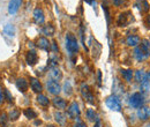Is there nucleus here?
Segmentation results:
<instances>
[{
    "instance_id": "cd10ccee",
    "label": "nucleus",
    "mask_w": 150,
    "mask_h": 127,
    "mask_svg": "<svg viewBox=\"0 0 150 127\" xmlns=\"http://www.w3.org/2000/svg\"><path fill=\"white\" fill-rule=\"evenodd\" d=\"M87 118L90 120V121H94V120H97V114L95 112V110L93 109H88L87 111Z\"/></svg>"
},
{
    "instance_id": "0eeeda50",
    "label": "nucleus",
    "mask_w": 150,
    "mask_h": 127,
    "mask_svg": "<svg viewBox=\"0 0 150 127\" xmlns=\"http://www.w3.org/2000/svg\"><path fill=\"white\" fill-rule=\"evenodd\" d=\"M131 16H132V14L129 12H126V13L120 14L119 18H118V21H117L118 26H119V27H126V26L129 23V21H131Z\"/></svg>"
},
{
    "instance_id": "ddd939ff",
    "label": "nucleus",
    "mask_w": 150,
    "mask_h": 127,
    "mask_svg": "<svg viewBox=\"0 0 150 127\" xmlns=\"http://www.w3.org/2000/svg\"><path fill=\"white\" fill-rule=\"evenodd\" d=\"M135 7H137V9L141 13H144V12L149 11V4H148L147 0H137L135 2Z\"/></svg>"
},
{
    "instance_id": "c9c22d12",
    "label": "nucleus",
    "mask_w": 150,
    "mask_h": 127,
    "mask_svg": "<svg viewBox=\"0 0 150 127\" xmlns=\"http://www.w3.org/2000/svg\"><path fill=\"white\" fill-rule=\"evenodd\" d=\"M2 99H4V94H2V91L0 90V103L2 102Z\"/></svg>"
},
{
    "instance_id": "20e7f679",
    "label": "nucleus",
    "mask_w": 150,
    "mask_h": 127,
    "mask_svg": "<svg viewBox=\"0 0 150 127\" xmlns=\"http://www.w3.org/2000/svg\"><path fill=\"white\" fill-rule=\"evenodd\" d=\"M106 106L112 111H120L121 110V104H120V101L117 96H109L106 98Z\"/></svg>"
},
{
    "instance_id": "2f4dec72",
    "label": "nucleus",
    "mask_w": 150,
    "mask_h": 127,
    "mask_svg": "<svg viewBox=\"0 0 150 127\" xmlns=\"http://www.w3.org/2000/svg\"><path fill=\"white\" fill-rule=\"evenodd\" d=\"M74 127H87V125H86L84 123H82V121H79V123L75 124Z\"/></svg>"
},
{
    "instance_id": "58836bf2",
    "label": "nucleus",
    "mask_w": 150,
    "mask_h": 127,
    "mask_svg": "<svg viewBox=\"0 0 150 127\" xmlns=\"http://www.w3.org/2000/svg\"><path fill=\"white\" fill-rule=\"evenodd\" d=\"M47 127H54V126H53V125H49Z\"/></svg>"
},
{
    "instance_id": "c85d7f7f",
    "label": "nucleus",
    "mask_w": 150,
    "mask_h": 127,
    "mask_svg": "<svg viewBox=\"0 0 150 127\" xmlns=\"http://www.w3.org/2000/svg\"><path fill=\"white\" fill-rule=\"evenodd\" d=\"M19 116H20V111L16 109L12 110L11 113H9V118H11L12 120H16V119L19 118Z\"/></svg>"
},
{
    "instance_id": "4c0bfd02",
    "label": "nucleus",
    "mask_w": 150,
    "mask_h": 127,
    "mask_svg": "<svg viewBox=\"0 0 150 127\" xmlns=\"http://www.w3.org/2000/svg\"><path fill=\"white\" fill-rule=\"evenodd\" d=\"M84 1H86V2H88V4H91V5L94 4V0H84Z\"/></svg>"
},
{
    "instance_id": "c756f323",
    "label": "nucleus",
    "mask_w": 150,
    "mask_h": 127,
    "mask_svg": "<svg viewBox=\"0 0 150 127\" xmlns=\"http://www.w3.org/2000/svg\"><path fill=\"white\" fill-rule=\"evenodd\" d=\"M6 123H7V116H6V113H2V114L0 116V124H1L2 126H5Z\"/></svg>"
},
{
    "instance_id": "f704fd0d",
    "label": "nucleus",
    "mask_w": 150,
    "mask_h": 127,
    "mask_svg": "<svg viewBox=\"0 0 150 127\" xmlns=\"http://www.w3.org/2000/svg\"><path fill=\"white\" fill-rule=\"evenodd\" d=\"M95 127H100V121H99V119L96 120V125H95Z\"/></svg>"
},
{
    "instance_id": "6ab92c4d",
    "label": "nucleus",
    "mask_w": 150,
    "mask_h": 127,
    "mask_svg": "<svg viewBox=\"0 0 150 127\" xmlns=\"http://www.w3.org/2000/svg\"><path fill=\"white\" fill-rule=\"evenodd\" d=\"M126 43L128 46H136L139 43H140V38L137 36H128L127 39H126Z\"/></svg>"
},
{
    "instance_id": "5701e85b",
    "label": "nucleus",
    "mask_w": 150,
    "mask_h": 127,
    "mask_svg": "<svg viewBox=\"0 0 150 127\" xmlns=\"http://www.w3.org/2000/svg\"><path fill=\"white\" fill-rule=\"evenodd\" d=\"M37 102H38V104H40V105H43V106H47L49 103H50L49 98H47L46 96H44V95H40V94L37 96Z\"/></svg>"
},
{
    "instance_id": "bb28decb",
    "label": "nucleus",
    "mask_w": 150,
    "mask_h": 127,
    "mask_svg": "<svg viewBox=\"0 0 150 127\" xmlns=\"http://www.w3.org/2000/svg\"><path fill=\"white\" fill-rule=\"evenodd\" d=\"M149 88H150L149 80L146 77V79H144V80L141 82V87H140V89H141V91H142V92H148Z\"/></svg>"
},
{
    "instance_id": "f257e3e1",
    "label": "nucleus",
    "mask_w": 150,
    "mask_h": 127,
    "mask_svg": "<svg viewBox=\"0 0 150 127\" xmlns=\"http://www.w3.org/2000/svg\"><path fill=\"white\" fill-rule=\"evenodd\" d=\"M134 57L137 61H142L150 57V42L147 39L142 40V44L137 46L134 51Z\"/></svg>"
},
{
    "instance_id": "7ed1b4c3",
    "label": "nucleus",
    "mask_w": 150,
    "mask_h": 127,
    "mask_svg": "<svg viewBox=\"0 0 150 127\" xmlns=\"http://www.w3.org/2000/svg\"><path fill=\"white\" fill-rule=\"evenodd\" d=\"M144 103V97L141 92H135L131 96V99H129V104H131L132 108L134 109H140L142 108Z\"/></svg>"
},
{
    "instance_id": "e433bc0d",
    "label": "nucleus",
    "mask_w": 150,
    "mask_h": 127,
    "mask_svg": "<svg viewBox=\"0 0 150 127\" xmlns=\"http://www.w3.org/2000/svg\"><path fill=\"white\" fill-rule=\"evenodd\" d=\"M147 24H148V27H150V15H148V18H147Z\"/></svg>"
},
{
    "instance_id": "393cba45",
    "label": "nucleus",
    "mask_w": 150,
    "mask_h": 127,
    "mask_svg": "<svg viewBox=\"0 0 150 127\" xmlns=\"http://www.w3.org/2000/svg\"><path fill=\"white\" fill-rule=\"evenodd\" d=\"M23 113H24V116H25L28 119H35V118L37 117V113H36L33 109H30V108L24 110Z\"/></svg>"
},
{
    "instance_id": "9d476101",
    "label": "nucleus",
    "mask_w": 150,
    "mask_h": 127,
    "mask_svg": "<svg viewBox=\"0 0 150 127\" xmlns=\"http://www.w3.org/2000/svg\"><path fill=\"white\" fill-rule=\"evenodd\" d=\"M47 90L50 91L51 94H53V95H58L61 90V88H60V84L57 81L51 80V81L47 82Z\"/></svg>"
},
{
    "instance_id": "4be33fe9",
    "label": "nucleus",
    "mask_w": 150,
    "mask_h": 127,
    "mask_svg": "<svg viewBox=\"0 0 150 127\" xmlns=\"http://www.w3.org/2000/svg\"><path fill=\"white\" fill-rule=\"evenodd\" d=\"M146 77H147V74H146V72H144L143 70L136 71V73H135V80H136L137 82H140V83H141Z\"/></svg>"
},
{
    "instance_id": "473e14b6",
    "label": "nucleus",
    "mask_w": 150,
    "mask_h": 127,
    "mask_svg": "<svg viewBox=\"0 0 150 127\" xmlns=\"http://www.w3.org/2000/svg\"><path fill=\"white\" fill-rule=\"evenodd\" d=\"M5 94H6V96H7V98H8V101H9V102H12V101H13V98H12V96H11V94L8 92V90H5Z\"/></svg>"
},
{
    "instance_id": "72a5a7b5",
    "label": "nucleus",
    "mask_w": 150,
    "mask_h": 127,
    "mask_svg": "<svg viewBox=\"0 0 150 127\" xmlns=\"http://www.w3.org/2000/svg\"><path fill=\"white\" fill-rule=\"evenodd\" d=\"M52 50H53L54 52H58V46H57L56 42H52Z\"/></svg>"
},
{
    "instance_id": "39448f33",
    "label": "nucleus",
    "mask_w": 150,
    "mask_h": 127,
    "mask_svg": "<svg viewBox=\"0 0 150 127\" xmlns=\"http://www.w3.org/2000/svg\"><path fill=\"white\" fill-rule=\"evenodd\" d=\"M81 94H82L83 98L87 99L89 103H94V95H93V91L90 90V88H89L87 84H82V87H81Z\"/></svg>"
},
{
    "instance_id": "a878e982",
    "label": "nucleus",
    "mask_w": 150,
    "mask_h": 127,
    "mask_svg": "<svg viewBox=\"0 0 150 127\" xmlns=\"http://www.w3.org/2000/svg\"><path fill=\"white\" fill-rule=\"evenodd\" d=\"M54 117H56V120L58 124L65 125L66 118H65V114H64V113H61V112H56V113H54Z\"/></svg>"
},
{
    "instance_id": "b1692460",
    "label": "nucleus",
    "mask_w": 150,
    "mask_h": 127,
    "mask_svg": "<svg viewBox=\"0 0 150 127\" xmlns=\"http://www.w3.org/2000/svg\"><path fill=\"white\" fill-rule=\"evenodd\" d=\"M120 73H121V75L124 76V79H125L127 82L132 81V77H133V72H132V70H121Z\"/></svg>"
},
{
    "instance_id": "f8f14e48",
    "label": "nucleus",
    "mask_w": 150,
    "mask_h": 127,
    "mask_svg": "<svg viewBox=\"0 0 150 127\" xmlns=\"http://www.w3.org/2000/svg\"><path fill=\"white\" fill-rule=\"evenodd\" d=\"M25 59H27V64H28V65H30V66H34V65L37 62L38 55H37V53L34 51V50H31V51H29V52L27 53V57H25Z\"/></svg>"
},
{
    "instance_id": "aec40b11",
    "label": "nucleus",
    "mask_w": 150,
    "mask_h": 127,
    "mask_svg": "<svg viewBox=\"0 0 150 127\" xmlns=\"http://www.w3.org/2000/svg\"><path fill=\"white\" fill-rule=\"evenodd\" d=\"M4 33L7 35V36H14L15 35V28H14V26H12V24H7V26H5V28H4Z\"/></svg>"
},
{
    "instance_id": "9b49d317",
    "label": "nucleus",
    "mask_w": 150,
    "mask_h": 127,
    "mask_svg": "<svg viewBox=\"0 0 150 127\" xmlns=\"http://www.w3.org/2000/svg\"><path fill=\"white\" fill-rule=\"evenodd\" d=\"M49 75L53 81H59L62 77V73L58 67H51L49 71Z\"/></svg>"
},
{
    "instance_id": "dca6fc26",
    "label": "nucleus",
    "mask_w": 150,
    "mask_h": 127,
    "mask_svg": "<svg viewBox=\"0 0 150 127\" xmlns=\"http://www.w3.org/2000/svg\"><path fill=\"white\" fill-rule=\"evenodd\" d=\"M16 87H18V89L21 92H25V91L28 90V81L25 79L21 77V79H19L16 81Z\"/></svg>"
},
{
    "instance_id": "6e6552de",
    "label": "nucleus",
    "mask_w": 150,
    "mask_h": 127,
    "mask_svg": "<svg viewBox=\"0 0 150 127\" xmlns=\"http://www.w3.org/2000/svg\"><path fill=\"white\" fill-rule=\"evenodd\" d=\"M136 114H137V118L140 120H143V121L144 120H148L150 118V108L142 106V108H140V109L137 110Z\"/></svg>"
},
{
    "instance_id": "f3484780",
    "label": "nucleus",
    "mask_w": 150,
    "mask_h": 127,
    "mask_svg": "<svg viewBox=\"0 0 150 127\" xmlns=\"http://www.w3.org/2000/svg\"><path fill=\"white\" fill-rule=\"evenodd\" d=\"M37 46L39 49H42V50L47 51L50 49V43H49V40L45 37H40V38H38L37 40Z\"/></svg>"
},
{
    "instance_id": "7c9ffc66",
    "label": "nucleus",
    "mask_w": 150,
    "mask_h": 127,
    "mask_svg": "<svg viewBox=\"0 0 150 127\" xmlns=\"http://www.w3.org/2000/svg\"><path fill=\"white\" fill-rule=\"evenodd\" d=\"M125 2V0H113V4L115 5V6H120V5H122Z\"/></svg>"
},
{
    "instance_id": "2eb2a0df",
    "label": "nucleus",
    "mask_w": 150,
    "mask_h": 127,
    "mask_svg": "<svg viewBox=\"0 0 150 127\" xmlns=\"http://www.w3.org/2000/svg\"><path fill=\"white\" fill-rule=\"evenodd\" d=\"M30 86H31L33 91H35V92L39 94L40 91L43 90V87H42L40 82L38 81L37 79H35V77H30Z\"/></svg>"
},
{
    "instance_id": "a211bd4d",
    "label": "nucleus",
    "mask_w": 150,
    "mask_h": 127,
    "mask_svg": "<svg viewBox=\"0 0 150 127\" xmlns=\"http://www.w3.org/2000/svg\"><path fill=\"white\" fill-rule=\"evenodd\" d=\"M53 105L56 106L57 109H65L67 106V103L61 97H54L53 98Z\"/></svg>"
},
{
    "instance_id": "1a4fd4ad",
    "label": "nucleus",
    "mask_w": 150,
    "mask_h": 127,
    "mask_svg": "<svg viewBox=\"0 0 150 127\" xmlns=\"http://www.w3.org/2000/svg\"><path fill=\"white\" fill-rule=\"evenodd\" d=\"M22 5V0H11L8 5V12L9 14H16L19 8Z\"/></svg>"
},
{
    "instance_id": "ea45409f",
    "label": "nucleus",
    "mask_w": 150,
    "mask_h": 127,
    "mask_svg": "<svg viewBox=\"0 0 150 127\" xmlns=\"http://www.w3.org/2000/svg\"><path fill=\"white\" fill-rule=\"evenodd\" d=\"M146 127H150V126H146Z\"/></svg>"
},
{
    "instance_id": "412c9836",
    "label": "nucleus",
    "mask_w": 150,
    "mask_h": 127,
    "mask_svg": "<svg viewBox=\"0 0 150 127\" xmlns=\"http://www.w3.org/2000/svg\"><path fill=\"white\" fill-rule=\"evenodd\" d=\"M42 33L44 34V35H46V36H53L54 35V28L52 27V26H45L43 29H42Z\"/></svg>"
},
{
    "instance_id": "f03ea898",
    "label": "nucleus",
    "mask_w": 150,
    "mask_h": 127,
    "mask_svg": "<svg viewBox=\"0 0 150 127\" xmlns=\"http://www.w3.org/2000/svg\"><path fill=\"white\" fill-rule=\"evenodd\" d=\"M66 48L71 55H75L79 50V44L76 40V37L73 34H67L66 35Z\"/></svg>"
},
{
    "instance_id": "423d86ee",
    "label": "nucleus",
    "mask_w": 150,
    "mask_h": 127,
    "mask_svg": "<svg viewBox=\"0 0 150 127\" xmlns=\"http://www.w3.org/2000/svg\"><path fill=\"white\" fill-rule=\"evenodd\" d=\"M67 113L68 116L72 118V119H77L80 117V109H79V105L73 102L69 106H68V110H67Z\"/></svg>"
},
{
    "instance_id": "4468645a",
    "label": "nucleus",
    "mask_w": 150,
    "mask_h": 127,
    "mask_svg": "<svg viewBox=\"0 0 150 127\" xmlns=\"http://www.w3.org/2000/svg\"><path fill=\"white\" fill-rule=\"evenodd\" d=\"M34 20L37 24H42L44 23V13L40 8H36L34 11Z\"/></svg>"
}]
</instances>
